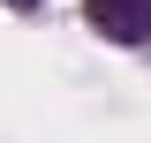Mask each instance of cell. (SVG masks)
Masks as SVG:
<instances>
[{"label": "cell", "instance_id": "6da1fadb", "mask_svg": "<svg viewBox=\"0 0 151 143\" xmlns=\"http://www.w3.org/2000/svg\"><path fill=\"white\" fill-rule=\"evenodd\" d=\"M83 15H91L113 45H144L151 38V0H83Z\"/></svg>", "mask_w": 151, "mask_h": 143}, {"label": "cell", "instance_id": "7a4b0ae2", "mask_svg": "<svg viewBox=\"0 0 151 143\" xmlns=\"http://www.w3.org/2000/svg\"><path fill=\"white\" fill-rule=\"evenodd\" d=\"M8 8H38V0H8Z\"/></svg>", "mask_w": 151, "mask_h": 143}]
</instances>
